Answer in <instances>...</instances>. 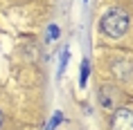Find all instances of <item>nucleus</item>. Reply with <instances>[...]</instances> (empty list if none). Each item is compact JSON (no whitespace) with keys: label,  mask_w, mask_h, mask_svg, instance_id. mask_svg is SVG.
<instances>
[{"label":"nucleus","mask_w":133,"mask_h":130,"mask_svg":"<svg viewBox=\"0 0 133 130\" xmlns=\"http://www.w3.org/2000/svg\"><path fill=\"white\" fill-rule=\"evenodd\" d=\"M111 130H133V110H129V108L113 110Z\"/></svg>","instance_id":"obj_3"},{"label":"nucleus","mask_w":133,"mask_h":130,"mask_svg":"<svg viewBox=\"0 0 133 130\" xmlns=\"http://www.w3.org/2000/svg\"><path fill=\"white\" fill-rule=\"evenodd\" d=\"M56 36H59V27H56V25H50V29H48V38H50V41H54Z\"/></svg>","instance_id":"obj_8"},{"label":"nucleus","mask_w":133,"mask_h":130,"mask_svg":"<svg viewBox=\"0 0 133 130\" xmlns=\"http://www.w3.org/2000/svg\"><path fill=\"white\" fill-rule=\"evenodd\" d=\"M111 70H113V74L117 76V79H129L133 74V63H129L126 58H115Z\"/></svg>","instance_id":"obj_4"},{"label":"nucleus","mask_w":133,"mask_h":130,"mask_svg":"<svg viewBox=\"0 0 133 130\" xmlns=\"http://www.w3.org/2000/svg\"><path fill=\"white\" fill-rule=\"evenodd\" d=\"M129 25H131V16L129 11L122 7H115L111 11H106L102 22H99V27L104 32L106 36H111V38H119V36H124L129 32Z\"/></svg>","instance_id":"obj_1"},{"label":"nucleus","mask_w":133,"mask_h":130,"mask_svg":"<svg viewBox=\"0 0 133 130\" xmlns=\"http://www.w3.org/2000/svg\"><path fill=\"white\" fill-rule=\"evenodd\" d=\"M0 128H2V112H0Z\"/></svg>","instance_id":"obj_9"},{"label":"nucleus","mask_w":133,"mask_h":130,"mask_svg":"<svg viewBox=\"0 0 133 130\" xmlns=\"http://www.w3.org/2000/svg\"><path fill=\"white\" fill-rule=\"evenodd\" d=\"M97 99L104 110H117L119 101H122V92L115 85H111V83H104V85L97 88Z\"/></svg>","instance_id":"obj_2"},{"label":"nucleus","mask_w":133,"mask_h":130,"mask_svg":"<svg viewBox=\"0 0 133 130\" xmlns=\"http://www.w3.org/2000/svg\"><path fill=\"white\" fill-rule=\"evenodd\" d=\"M88 70H90V65H88V58H86L84 63H81V79H79V85L84 88L86 81H88Z\"/></svg>","instance_id":"obj_6"},{"label":"nucleus","mask_w":133,"mask_h":130,"mask_svg":"<svg viewBox=\"0 0 133 130\" xmlns=\"http://www.w3.org/2000/svg\"><path fill=\"white\" fill-rule=\"evenodd\" d=\"M68 61H70V49L65 47L61 52V61H59V74H63V70H65V65H68Z\"/></svg>","instance_id":"obj_5"},{"label":"nucleus","mask_w":133,"mask_h":130,"mask_svg":"<svg viewBox=\"0 0 133 130\" xmlns=\"http://www.w3.org/2000/svg\"><path fill=\"white\" fill-rule=\"evenodd\" d=\"M61 121H63V114H61V112H54V117H52V121L48 123V130H54V128H56V126H59Z\"/></svg>","instance_id":"obj_7"}]
</instances>
